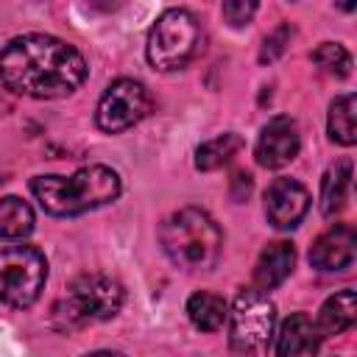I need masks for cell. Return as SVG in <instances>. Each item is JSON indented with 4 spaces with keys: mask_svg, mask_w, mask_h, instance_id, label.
Segmentation results:
<instances>
[{
    "mask_svg": "<svg viewBox=\"0 0 357 357\" xmlns=\"http://www.w3.org/2000/svg\"><path fill=\"white\" fill-rule=\"evenodd\" d=\"M31 192L47 215L70 218L114 201L120 195V176L106 165H89L73 176H36Z\"/></svg>",
    "mask_w": 357,
    "mask_h": 357,
    "instance_id": "2",
    "label": "cell"
},
{
    "mask_svg": "<svg viewBox=\"0 0 357 357\" xmlns=\"http://www.w3.org/2000/svg\"><path fill=\"white\" fill-rule=\"evenodd\" d=\"M240 145H243V139L234 131L218 134V137H212V139H206V142L198 145V151H195V167L198 170H218V167H223L240 151Z\"/></svg>",
    "mask_w": 357,
    "mask_h": 357,
    "instance_id": "19",
    "label": "cell"
},
{
    "mask_svg": "<svg viewBox=\"0 0 357 357\" xmlns=\"http://www.w3.org/2000/svg\"><path fill=\"white\" fill-rule=\"evenodd\" d=\"M298 148H301V137H298V126L293 117H271L262 131H259V139H257V162L268 170H279L284 165H290L296 156H298Z\"/></svg>",
    "mask_w": 357,
    "mask_h": 357,
    "instance_id": "9",
    "label": "cell"
},
{
    "mask_svg": "<svg viewBox=\"0 0 357 357\" xmlns=\"http://www.w3.org/2000/svg\"><path fill=\"white\" fill-rule=\"evenodd\" d=\"M335 6H337V8H343V11H354L357 0H335Z\"/></svg>",
    "mask_w": 357,
    "mask_h": 357,
    "instance_id": "23",
    "label": "cell"
},
{
    "mask_svg": "<svg viewBox=\"0 0 357 357\" xmlns=\"http://www.w3.org/2000/svg\"><path fill=\"white\" fill-rule=\"evenodd\" d=\"M259 8V0H223L220 11H223V20L231 25V28H243L254 20Z\"/></svg>",
    "mask_w": 357,
    "mask_h": 357,
    "instance_id": "21",
    "label": "cell"
},
{
    "mask_svg": "<svg viewBox=\"0 0 357 357\" xmlns=\"http://www.w3.org/2000/svg\"><path fill=\"white\" fill-rule=\"evenodd\" d=\"M293 265H296V248L293 243L287 240H276V243H268L254 265V284L257 290H273L279 287L290 273H293Z\"/></svg>",
    "mask_w": 357,
    "mask_h": 357,
    "instance_id": "12",
    "label": "cell"
},
{
    "mask_svg": "<svg viewBox=\"0 0 357 357\" xmlns=\"http://www.w3.org/2000/svg\"><path fill=\"white\" fill-rule=\"evenodd\" d=\"M354 95L346 92V95H337L332 103H329V117H326V131L332 137V142H340V145H354L357 139V126H354Z\"/></svg>",
    "mask_w": 357,
    "mask_h": 357,
    "instance_id": "17",
    "label": "cell"
},
{
    "mask_svg": "<svg viewBox=\"0 0 357 357\" xmlns=\"http://www.w3.org/2000/svg\"><path fill=\"white\" fill-rule=\"evenodd\" d=\"M86 73L89 67L81 50L50 33L14 36L0 50V81L25 98H67L84 84Z\"/></svg>",
    "mask_w": 357,
    "mask_h": 357,
    "instance_id": "1",
    "label": "cell"
},
{
    "mask_svg": "<svg viewBox=\"0 0 357 357\" xmlns=\"http://www.w3.org/2000/svg\"><path fill=\"white\" fill-rule=\"evenodd\" d=\"M312 61H315L324 73L337 75V78H346V75L351 73V56H349V50H346L343 45H337V42H324V45H318V47L312 50Z\"/></svg>",
    "mask_w": 357,
    "mask_h": 357,
    "instance_id": "20",
    "label": "cell"
},
{
    "mask_svg": "<svg viewBox=\"0 0 357 357\" xmlns=\"http://www.w3.org/2000/svg\"><path fill=\"white\" fill-rule=\"evenodd\" d=\"M33 231V209L17 198H0V237L6 240H22Z\"/></svg>",
    "mask_w": 357,
    "mask_h": 357,
    "instance_id": "18",
    "label": "cell"
},
{
    "mask_svg": "<svg viewBox=\"0 0 357 357\" xmlns=\"http://www.w3.org/2000/svg\"><path fill=\"white\" fill-rule=\"evenodd\" d=\"M123 298H126L123 284L114 282L112 276L81 273L70 282L67 296L53 304L50 324L59 332H73L92 321L114 318L123 307Z\"/></svg>",
    "mask_w": 357,
    "mask_h": 357,
    "instance_id": "4",
    "label": "cell"
},
{
    "mask_svg": "<svg viewBox=\"0 0 357 357\" xmlns=\"http://www.w3.org/2000/svg\"><path fill=\"white\" fill-rule=\"evenodd\" d=\"M276 310L265 290H243L229 310V343L240 354H265L273 337Z\"/></svg>",
    "mask_w": 357,
    "mask_h": 357,
    "instance_id": "7",
    "label": "cell"
},
{
    "mask_svg": "<svg viewBox=\"0 0 357 357\" xmlns=\"http://www.w3.org/2000/svg\"><path fill=\"white\" fill-rule=\"evenodd\" d=\"M318 346H321V332L310 315L293 312L290 318L282 321L279 335H276V354H282V357L315 354Z\"/></svg>",
    "mask_w": 357,
    "mask_h": 357,
    "instance_id": "13",
    "label": "cell"
},
{
    "mask_svg": "<svg viewBox=\"0 0 357 357\" xmlns=\"http://www.w3.org/2000/svg\"><path fill=\"white\" fill-rule=\"evenodd\" d=\"M357 318V296L354 290H340L335 296H329L318 312V332L321 337H332V335H340L346 332Z\"/></svg>",
    "mask_w": 357,
    "mask_h": 357,
    "instance_id": "14",
    "label": "cell"
},
{
    "mask_svg": "<svg viewBox=\"0 0 357 357\" xmlns=\"http://www.w3.org/2000/svg\"><path fill=\"white\" fill-rule=\"evenodd\" d=\"M204 50V31L187 8H170L159 14V20L148 31L145 56L151 67L170 73L187 67Z\"/></svg>",
    "mask_w": 357,
    "mask_h": 357,
    "instance_id": "5",
    "label": "cell"
},
{
    "mask_svg": "<svg viewBox=\"0 0 357 357\" xmlns=\"http://www.w3.org/2000/svg\"><path fill=\"white\" fill-rule=\"evenodd\" d=\"M187 318L201 332H218L229 318V304L223 296H215L209 290H198L187 298Z\"/></svg>",
    "mask_w": 357,
    "mask_h": 357,
    "instance_id": "15",
    "label": "cell"
},
{
    "mask_svg": "<svg viewBox=\"0 0 357 357\" xmlns=\"http://www.w3.org/2000/svg\"><path fill=\"white\" fill-rule=\"evenodd\" d=\"M47 259L33 245H3L0 248V301L8 307H31L45 287Z\"/></svg>",
    "mask_w": 357,
    "mask_h": 357,
    "instance_id": "6",
    "label": "cell"
},
{
    "mask_svg": "<svg viewBox=\"0 0 357 357\" xmlns=\"http://www.w3.org/2000/svg\"><path fill=\"white\" fill-rule=\"evenodd\" d=\"M159 243L167 259L181 271H212L223 251V231L215 218L198 206H184L165 218Z\"/></svg>",
    "mask_w": 357,
    "mask_h": 357,
    "instance_id": "3",
    "label": "cell"
},
{
    "mask_svg": "<svg viewBox=\"0 0 357 357\" xmlns=\"http://www.w3.org/2000/svg\"><path fill=\"white\" fill-rule=\"evenodd\" d=\"M349 187H351V162L340 159L337 165H332L324 173V181H321V212H324V218H335L346 206Z\"/></svg>",
    "mask_w": 357,
    "mask_h": 357,
    "instance_id": "16",
    "label": "cell"
},
{
    "mask_svg": "<svg viewBox=\"0 0 357 357\" xmlns=\"http://www.w3.org/2000/svg\"><path fill=\"white\" fill-rule=\"evenodd\" d=\"M290 28L287 25H279L271 36H265V45H262V53H259V61H273L282 50H284V45H287V39H290Z\"/></svg>",
    "mask_w": 357,
    "mask_h": 357,
    "instance_id": "22",
    "label": "cell"
},
{
    "mask_svg": "<svg viewBox=\"0 0 357 357\" xmlns=\"http://www.w3.org/2000/svg\"><path fill=\"white\" fill-rule=\"evenodd\" d=\"M357 254V234L351 226L337 223L326 229L310 248V262L318 271H346Z\"/></svg>",
    "mask_w": 357,
    "mask_h": 357,
    "instance_id": "11",
    "label": "cell"
},
{
    "mask_svg": "<svg viewBox=\"0 0 357 357\" xmlns=\"http://www.w3.org/2000/svg\"><path fill=\"white\" fill-rule=\"evenodd\" d=\"M151 92L145 84L134 78H117L106 86V92L98 100L95 109V123L106 134H120L131 126H137L148 112H151Z\"/></svg>",
    "mask_w": 357,
    "mask_h": 357,
    "instance_id": "8",
    "label": "cell"
},
{
    "mask_svg": "<svg viewBox=\"0 0 357 357\" xmlns=\"http://www.w3.org/2000/svg\"><path fill=\"white\" fill-rule=\"evenodd\" d=\"M310 209V192L296 178H276L265 192V215L276 229H296Z\"/></svg>",
    "mask_w": 357,
    "mask_h": 357,
    "instance_id": "10",
    "label": "cell"
}]
</instances>
